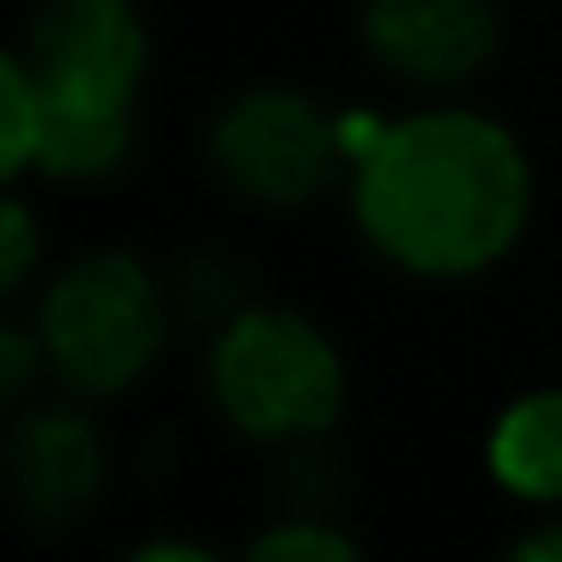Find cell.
Segmentation results:
<instances>
[{"label":"cell","mask_w":562,"mask_h":562,"mask_svg":"<svg viewBox=\"0 0 562 562\" xmlns=\"http://www.w3.org/2000/svg\"><path fill=\"white\" fill-rule=\"evenodd\" d=\"M236 562H375V550L339 520V508H279L243 538Z\"/></svg>","instance_id":"cell-9"},{"label":"cell","mask_w":562,"mask_h":562,"mask_svg":"<svg viewBox=\"0 0 562 562\" xmlns=\"http://www.w3.org/2000/svg\"><path fill=\"white\" fill-rule=\"evenodd\" d=\"M98 412L103 405H86L61 387L7 412L0 472H7L13 514L31 532H43V538L79 532L103 508L110 477H115V453H110V429H103Z\"/></svg>","instance_id":"cell-6"},{"label":"cell","mask_w":562,"mask_h":562,"mask_svg":"<svg viewBox=\"0 0 562 562\" xmlns=\"http://www.w3.org/2000/svg\"><path fill=\"white\" fill-rule=\"evenodd\" d=\"M484 484L520 514L562 508V381H532L490 412L477 436Z\"/></svg>","instance_id":"cell-8"},{"label":"cell","mask_w":562,"mask_h":562,"mask_svg":"<svg viewBox=\"0 0 562 562\" xmlns=\"http://www.w3.org/2000/svg\"><path fill=\"white\" fill-rule=\"evenodd\" d=\"M200 393L224 436L255 453H303L351 417V357L321 315L248 296L200 345Z\"/></svg>","instance_id":"cell-3"},{"label":"cell","mask_w":562,"mask_h":562,"mask_svg":"<svg viewBox=\"0 0 562 562\" xmlns=\"http://www.w3.org/2000/svg\"><path fill=\"white\" fill-rule=\"evenodd\" d=\"M339 200L375 267L453 291L520 255L538 218V164L520 127L484 103L417 98L387 110Z\"/></svg>","instance_id":"cell-1"},{"label":"cell","mask_w":562,"mask_h":562,"mask_svg":"<svg viewBox=\"0 0 562 562\" xmlns=\"http://www.w3.org/2000/svg\"><path fill=\"white\" fill-rule=\"evenodd\" d=\"M206 170L248 212H267V218L315 212L339 200L351 176L339 110L291 79L236 86L206 115Z\"/></svg>","instance_id":"cell-5"},{"label":"cell","mask_w":562,"mask_h":562,"mask_svg":"<svg viewBox=\"0 0 562 562\" xmlns=\"http://www.w3.org/2000/svg\"><path fill=\"white\" fill-rule=\"evenodd\" d=\"M49 267H55L49 218L37 212L31 188H7L0 194V296H7V308L25 303Z\"/></svg>","instance_id":"cell-11"},{"label":"cell","mask_w":562,"mask_h":562,"mask_svg":"<svg viewBox=\"0 0 562 562\" xmlns=\"http://www.w3.org/2000/svg\"><path fill=\"white\" fill-rule=\"evenodd\" d=\"M496 562H562V508L526 514V526L496 550Z\"/></svg>","instance_id":"cell-14"},{"label":"cell","mask_w":562,"mask_h":562,"mask_svg":"<svg viewBox=\"0 0 562 562\" xmlns=\"http://www.w3.org/2000/svg\"><path fill=\"white\" fill-rule=\"evenodd\" d=\"M43 91L31 79V67L13 49L0 55V182L7 188H31L43 170Z\"/></svg>","instance_id":"cell-10"},{"label":"cell","mask_w":562,"mask_h":562,"mask_svg":"<svg viewBox=\"0 0 562 562\" xmlns=\"http://www.w3.org/2000/svg\"><path fill=\"white\" fill-rule=\"evenodd\" d=\"M43 393H55L49 351H43L25 308H7V321H0V412H19Z\"/></svg>","instance_id":"cell-12"},{"label":"cell","mask_w":562,"mask_h":562,"mask_svg":"<svg viewBox=\"0 0 562 562\" xmlns=\"http://www.w3.org/2000/svg\"><path fill=\"white\" fill-rule=\"evenodd\" d=\"M502 0H357V49L412 98H465L496 67Z\"/></svg>","instance_id":"cell-7"},{"label":"cell","mask_w":562,"mask_h":562,"mask_svg":"<svg viewBox=\"0 0 562 562\" xmlns=\"http://www.w3.org/2000/svg\"><path fill=\"white\" fill-rule=\"evenodd\" d=\"M115 562H236V557L200 532H146L115 550Z\"/></svg>","instance_id":"cell-13"},{"label":"cell","mask_w":562,"mask_h":562,"mask_svg":"<svg viewBox=\"0 0 562 562\" xmlns=\"http://www.w3.org/2000/svg\"><path fill=\"white\" fill-rule=\"evenodd\" d=\"M43 91V188H103L139 151L151 19L139 0H31L7 43Z\"/></svg>","instance_id":"cell-2"},{"label":"cell","mask_w":562,"mask_h":562,"mask_svg":"<svg viewBox=\"0 0 562 562\" xmlns=\"http://www.w3.org/2000/svg\"><path fill=\"white\" fill-rule=\"evenodd\" d=\"M49 351V375L86 405H122L164 369L182 308L170 272L127 243H91L61 255L19 303Z\"/></svg>","instance_id":"cell-4"}]
</instances>
